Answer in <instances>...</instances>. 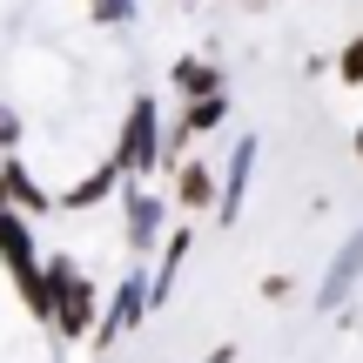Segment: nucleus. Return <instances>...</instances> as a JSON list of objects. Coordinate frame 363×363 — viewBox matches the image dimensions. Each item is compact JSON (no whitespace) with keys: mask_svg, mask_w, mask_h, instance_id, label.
Instances as JSON below:
<instances>
[{"mask_svg":"<svg viewBox=\"0 0 363 363\" xmlns=\"http://www.w3.org/2000/svg\"><path fill=\"white\" fill-rule=\"evenodd\" d=\"M337 81H343V88H363V34L343 40V54H337Z\"/></svg>","mask_w":363,"mask_h":363,"instance_id":"14","label":"nucleus"},{"mask_svg":"<svg viewBox=\"0 0 363 363\" xmlns=\"http://www.w3.org/2000/svg\"><path fill=\"white\" fill-rule=\"evenodd\" d=\"M148 310H155V289H148V269L121 276V283H115V296L101 303V323H94V337H88V343H94V350L108 357V350H115V337H128V330L142 323Z\"/></svg>","mask_w":363,"mask_h":363,"instance_id":"4","label":"nucleus"},{"mask_svg":"<svg viewBox=\"0 0 363 363\" xmlns=\"http://www.w3.org/2000/svg\"><path fill=\"white\" fill-rule=\"evenodd\" d=\"M256 155H262L256 135H242V142L229 148V175H222V202H216V216H222V222L242 216V202H249V175H256Z\"/></svg>","mask_w":363,"mask_h":363,"instance_id":"6","label":"nucleus"},{"mask_svg":"<svg viewBox=\"0 0 363 363\" xmlns=\"http://www.w3.org/2000/svg\"><path fill=\"white\" fill-rule=\"evenodd\" d=\"M88 13H94V27H135L142 21L135 0H88Z\"/></svg>","mask_w":363,"mask_h":363,"instance_id":"13","label":"nucleus"},{"mask_svg":"<svg viewBox=\"0 0 363 363\" xmlns=\"http://www.w3.org/2000/svg\"><path fill=\"white\" fill-rule=\"evenodd\" d=\"M169 88L182 94V101H202V94H222V67L208 61V54H182V61L169 67Z\"/></svg>","mask_w":363,"mask_h":363,"instance_id":"9","label":"nucleus"},{"mask_svg":"<svg viewBox=\"0 0 363 363\" xmlns=\"http://www.w3.org/2000/svg\"><path fill=\"white\" fill-rule=\"evenodd\" d=\"M40 276H48L54 330H61L67 343H88L94 323H101V296H94V283L81 276V262L74 256H40Z\"/></svg>","mask_w":363,"mask_h":363,"instance_id":"2","label":"nucleus"},{"mask_svg":"<svg viewBox=\"0 0 363 363\" xmlns=\"http://www.w3.org/2000/svg\"><path fill=\"white\" fill-rule=\"evenodd\" d=\"M121 216H128V249H135V256H142V249H162L169 202H162L155 189H135V182H121Z\"/></svg>","mask_w":363,"mask_h":363,"instance_id":"5","label":"nucleus"},{"mask_svg":"<svg viewBox=\"0 0 363 363\" xmlns=\"http://www.w3.org/2000/svg\"><path fill=\"white\" fill-rule=\"evenodd\" d=\"M115 162H121L128 182L162 175V101L155 94H135L128 101V121H121V135H115Z\"/></svg>","mask_w":363,"mask_h":363,"instance_id":"3","label":"nucleus"},{"mask_svg":"<svg viewBox=\"0 0 363 363\" xmlns=\"http://www.w3.org/2000/svg\"><path fill=\"white\" fill-rule=\"evenodd\" d=\"M202 363H235V350H229V343H222V350H208Z\"/></svg>","mask_w":363,"mask_h":363,"instance_id":"16","label":"nucleus"},{"mask_svg":"<svg viewBox=\"0 0 363 363\" xmlns=\"http://www.w3.org/2000/svg\"><path fill=\"white\" fill-rule=\"evenodd\" d=\"M189 242H195L189 229H169V242H162V262L148 269V289H155V310H162V303L175 296V276H182V262H189Z\"/></svg>","mask_w":363,"mask_h":363,"instance_id":"12","label":"nucleus"},{"mask_svg":"<svg viewBox=\"0 0 363 363\" xmlns=\"http://www.w3.org/2000/svg\"><path fill=\"white\" fill-rule=\"evenodd\" d=\"M0 182H7V202H13V208H27V216H48V208H54V195L40 189L34 175H27V162H21V155H0Z\"/></svg>","mask_w":363,"mask_h":363,"instance_id":"10","label":"nucleus"},{"mask_svg":"<svg viewBox=\"0 0 363 363\" xmlns=\"http://www.w3.org/2000/svg\"><path fill=\"white\" fill-rule=\"evenodd\" d=\"M357 155H363V128H357Z\"/></svg>","mask_w":363,"mask_h":363,"instance_id":"17","label":"nucleus"},{"mask_svg":"<svg viewBox=\"0 0 363 363\" xmlns=\"http://www.w3.org/2000/svg\"><path fill=\"white\" fill-rule=\"evenodd\" d=\"M21 135H27L21 108H7V101H0V155H13V148H21Z\"/></svg>","mask_w":363,"mask_h":363,"instance_id":"15","label":"nucleus"},{"mask_svg":"<svg viewBox=\"0 0 363 363\" xmlns=\"http://www.w3.org/2000/svg\"><path fill=\"white\" fill-rule=\"evenodd\" d=\"M121 182H128V175H121V162L108 155V162H101L94 175H81L74 189H61V195H54V208H61V216H81V208H101L108 195H121Z\"/></svg>","mask_w":363,"mask_h":363,"instance_id":"7","label":"nucleus"},{"mask_svg":"<svg viewBox=\"0 0 363 363\" xmlns=\"http://www.w3.org/2000/svg\"><path fill=\"white\" fill-rule=\"evenodd\" d=\"M0 262H7L13 289H21L27 316L54 330V303H48V276H40V249H34V216L13 202H0Z\"/></svg>","mask_w":363,"mask_h":363,"instance_id":"1","label":"nucleus"},{"mask_svg":"<svg viewBox=\"0 0 363 363\" xmlns=\"http://www.w3.org/2000/svg\"><path fill=\"white\" fill-rule=\"evenodd\" d=\"M363 283V229L350 235V242H337V256H330V269H323V310H337V303H350V289Z\"/></svg>","mask_w":363,"mask_h":363,"instance_id":"8","label":"nucleus"},{"mask_svg":"<svg viewBox=\"0 0 363 363\" xmlns=\"http://www.w3.org/2000/svg\"><path fill=\"white\" fill-rule=\"evenodd\" d=\"M0 202H7V182H0Z\"/></svg>","mask_w":363,"mask_h":363,"instance_id":"18","label":"nucleus"},{"mask_svg":"<svg viewBox=\"0 0 363 363\" xmlns=\"http://www.w3.org/2000/svg\"><path fill=\"white\" fill-rule=\"evenodd\" d=\"M175 202L189 208V216L216 208V202H222V189H216V169H208V162H182V169H175Z\"/></svg>","mask_w":363,"mask_h":363,"instance_id":"11","label":"nucleus"}]
</instances>
